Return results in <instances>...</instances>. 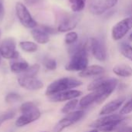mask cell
I'll return each instance as SVG.
<instances>
[{
    "mask_svg": "<svg viewBox=\"0 0 132 132\" xmlns=\"http://www.w3.org/2000/svg\"><path fill=\"white\" fill-rule=\"evenodd\" d=\"M88 48L89 42L86 39L70 45L69 53L71 57L70 61L65 67L67 71H79L81 72L88 67Z\"/></svg>",
    "mask_w": 132,
    "mask_h": 132,
    "instance_id": "obj_1",
    "label": "cell"
},
{
    "mask_svg": "<svg viewBox=\"0 0 132 132\" xmlns=\"http://www.w3.org/2000/svg\"><path fill=\"white\" fill-rule=\"evenodd\" d=\"M118 84V80L114 78H109L108 83L101 88L91 91L79 101L80 108H87L94 104H101L115 90Z\"/></svg>",
    "mask_w": 132,
    "mask_h": 132,
    "instance_id": "obj_2",
    "label": "cell"
},
{
    "mask_svg": "<svg viewBox=\"0 0 132 132\" xmlns=\"http://www.w3.org/2000/svg\"><path fill=\"white\" fill-rule=\"evenodd\" d=\"M125 120H127L125 116L112 114L104 115L95 120L89 125V127L93 129H97L99 131L112 132L118 129Z\"/></svg>",
    "mask_w": 132,
    "mask_h": 132,
    "instance_id": "obj_3",
    "label": "cell"
},
{
    "mask_svg": "<svg viewBox=\"0 0 132 132\" xmlns=\"http://www.w3.org/2000/svg\"><path fill=\"white\" fill-rule=\"evenodd\" d=\"M82 84L83 83L77 79L72 77H62L54 80L47 87L46 95L50 97L56 94L80 87Z\"/></svg>",
    "mask_w": 132,
    "mask_h": 132,
    "instance_id": "obj_4",
    "label": "cell"
},
{
    "mask_svg": "<svg viewBox=\"0 0 132 132\" xmlns=\"http://www.w3.org/2000/svg\"><path fill=\"white\" fill-rule=\"evenodd\" d=\"M20 111L22 115L15 121V125L19 128L37 121L41 116L40 111L33 102L23 103L20 107Z\"/></svg>",
    "mask_w": 132,
    "mask_h": 132,
    "instance_id": "obj_5",
    "label": "cell"
},
{
    "mask_svg": "<svg viewBox=\"0 0 132 132\" xmlns=\"http://www.w3.org/2000/svg\"><path fill=\"white\" fill-rule=\"evenodd\" d=\"M15 13L20 23L26 28L34 29L37 26V22L32 18L29 11L23 3L20 2H16Z\"/></svg>",
    "mask_w": 132,
    "mask_h": 132,
    "instance_id": "obj_6",
    "label": "cell"
},
{
    "mask_svg": "<svg viewBox=\"0 0 132 132\" xmlns=\"http://www.w3.org/2000/svg\"><path fill=\"white\" fill-rule=\"evenodd\" d=\"M80 19V16L78 15L64 12L63 14L61 15L59 19L57 31L61 32H65L73 30L78 25Z\"/></svg>",
    "mask_w": 132,
    "mask_h": 132,
    "instance_id": "obj_7",
    "label": "cell"
},
{
    "mask_svg": "<svg viewBox=\"0 0 132 132\" xmlns=\"http://www.w3.org/2000/svg\"><path fill=\"white\" fill-rule=\"evenodd\" d=\"M84 111L81 110L73 111L70 114H67L66 117H64L56 123V125L53 128V132H61L67 128L78 122L84 117Z\"/></svg>",
    "mask_w": 132,
    "mask_h": 132,
    "instance_id": "obj_8",
    "label": "cell"
},
{
    "mask_svg": "<svg viewBox=\"0 0 132 132\" xmlns=\"http://www.w3.org/2000/svg\"><path fill=\"white\" fill-rule=\"evenodd\" d=\"M0 55L2 57L9 60L17 59L19 56L16 51L15 40L12 37L5 38L0 44Z\"/></svg>",
    "mask_w": 132,
    "mask_h": 132,
    "instance_id": "obj_9",
    "label": "cell"
},
{
    "mask_svg": "<svg viewBox=\"0 0 132 132\" xmlns=\"http://www.w3.org/2000/svg\"><path fill=\"white\" fill-rule=\"evenodd\" d=\"M132 29V15L127 17L118 23L112 28L111 36L114 40H120L124 38L126 34Z\"/></svg>",
    "mask_w": 132,
    "mask_h": 132,
    "instance_id": "obj_10",
    "label": "cell"
},
{
    "mask_svg": "<svg viewBox=\"0 0 132 132\" xmlns=\"http://www.w3.org/2000/svg\"><path fill=\"white\" fill-rule=\"evenodd\" d=\"M118 0H90L89 10L94 15H100L115 6Z\"/></svg>",
    "mask_w": 132,
    "mask_h": 132,
    "instance_id": "obj_11",
    "label": "cell"
},
{
    "mask_svg": "<svg viewBox=\"0 0 132 132\" xmlns=\"http://www.w3.org/2000/svg\"><path fill=\"white\" fill-rule=\"evenodd\" d=\"M89 48L92 55L96 60L104 62L107 60V49L104 43L99 38H91L89 43Z\"/></svg>",
    "mask_w": 132,
    "mask_h": 132,
    "instance_id": "obj_12",
    "label": "cell"
},
{
    "mask_svg": "<svg viewBox=\"0 0 132 132\" xmlns=\"http://www.w3.org/2000/svg\"><path fill=\"white\" fill-rule=\"evenodd\" d=\"M19 84L29 90H36L43 87V84L41 80L36 77H30L21 75L18 77Z\"/></svg>",
    "mask_w": 132,
    "mask_h": 132,
    "instance_id": "obj_13",
    "label": "cell"
},
{
    "mask_svg": "<svg viewBox=\"0 0 132 132\" xmlns=\"http://www.w3.org/2000/svg\"><path fill=\"white\" fill-rule=\"evenodd\" d=\"M82 95V92L78 90H69L55 95L49 97V100L52 102H63L77 99Z\"/></svg>",
    "mask_w": 132,
    "mask_h": 132,
    "instance_id": "obj_14",
    "label": "cell"
},
{
    "mask_svg": "<svg viewBox=\"0 0 132 132\" xmlns=\"http://www.w3.org/2000/svg\"><path fill=\"white\" fill-rule=\"evenodd\" d=\"M125 101V98L123 97V98H118V99H115L114 101H111L107 103L104 106H103V108L100 111L99 115L104 116V115H109V114H114L118 110H119L120 108H121Z\"/></svg>",
    "mask_w": 132,
    "mask_h": 132,
    "instance_id": "obj_15",
    "label": "cell"
},
{
    "mask_svg": "<svg viewBox=\"0 0 132 132\" xmlns=\"http://www.w3.org/2000/svg\"><path fill=\"white\" fill-rule=\"evenodd\" d=\"M105 72L104 67L100 66V65H91L88 66L86 69L82 70L79 73V76L80 77L87 78L90 77H95L103 74Z\"/></svg>",
    "mask_w": 132,
    "mask_h": 132,
    "instance_id": "obj_16",
    "label": "cell"
},
{
    "mask_svg": "<svg viewBox=\"0 0 132 132\" xmlns=\"http://www.w3.org/2000/svg\"><path fill=\"white\" fill-rule=\"evenodd\" d=\"M31 35L34 40L39 44H46L50 41V35L40 27L32 29Z\"/></svg>",
    "mask_w": 132,
    "mask_h": 132,
    "instance_id": "obj_17",
    "label": "cell"
},
{
    "mask_svg": "<svg viewBox=\"0 0 132 132\" xmlns=\"http://www.w3.org/2000/svg\"><path fill=\"white\" fill-rule=\"evenodd\" d=\"M113 72L115 75L121 77H132V67L125 63L117 64L114 66L113 67Z\"/></svg>",
    "mask_w": 132,
    "mask_h": 132,
    "instance_id": "obj_18",
    "label": "cell"
},
{
    "mask_svg": "<svg viewBox=\"0 0 132 132\" xmlns=\"http://www.w3.org/2000/svg\"><path fill=\"white\" fill-rule=\"evenodd\" d=\"M29 67V63L26 61H17L11 63L10 70L12 72L15 73H22L26 71Z\"/></svg>",
    "mask_w": 132,
    "mask_h": 132,
    "instance_id": "obj_19",
    "label": "cell"
},
{
    "mask_svg": "<svg viewBox=\"0 0 132 132\" xmlns=\"http://www.w3.org/2000/svg\"><path fill=\"white\" fill-rule=\"evenodd\" d=\"M19 47L25 52L34 53L38 50V46L36 43L31 41H22L19 43Z\"/></svg>",
    "mask_w": 132,
    "mask_h": 132,
    "instance_id": "obj_20",
    "label": "cell"
},
{
    "mask_svg": "<svg viewBox=\"0 0 132 132\" xmlns=\"http://www.w3.org/2000/svg\"><path fill=\"white\" fill-rule=\"evenodd\" d=\"M121 53L128 60L132 61V46L128 43H122L120 45Z\"/></svg>",
    "mask_w": 132,
    "mask_h": 132,
    "instance_id": "obj_21",
    "label": "cell"
},
{
    "mask_svg": "<svg viewBox=\"0 0 132 132\" xmlns=\"http://www.w3.org/2000/svg\"><path fill=\"white\" fill-rule=\"evenodd\" d=\"M71 5V9L74 12H81L86 5L87 0H69Z\"/></svg>",
    "mask_w": 132,
    "mask_h": 132,
    "instance_id": "obj_22",
    "label": "cell"
},
{
    "mask_svg": "<svg viewBox=\"0 0 132 132\" xmlns=\"http://www.w3.org/2000/svg\"><path fill=\"white\" fill-rule=\"evenodd\" d=\"M79 104V101L77 99H73L71 101H69L61 109V112L63 114H67L74 111V109L77 108V104Z\"/></svg>",
    "mask_w": 132,
    "mask_h": 132,
    "instance_id": "obj_23",
    "label": "cell"
},
{
    "mask_svg": "<svg viewBox=\"0 0 132 132\" xmlns=\"http://www.w3.org/2000/svg\"><path fill=\"white\" fill-rule=\"evenodd\" d=\"M39 69H40V66L39 64H33V65L29 67V68L26 71H24L23 73H22L20 74L23 75V76H26V77H36V76L37 75Z\"/></svg>",
    "mask_w": 132,
    "mask_h": 132,
    "instance_id": "obj_24",
    "label": "cell"
},
{
    "mask_svg": "<svg viewBox=\"0 0 132 132\" xmlns=\"http://www.w3.org/2000/svg\"><path fill=\"white\" fill-rule=\"evenodd\" d=\"M78 40V35L76 32H69L65 36V43L67 45H72L77 42Z\"/></svg>",
    "mask_w": 132,
    "mask_h": 132,
    "instance_id": "obj_25",
    "label": "cell"
},
{
    "mask_svg": "<svg viewBox=\"0 0 132 132\" xmlns=\"http://www.w3.org/2000/svg\"><path fill=\"white\" fill-rule=\"evenodd\" d=\"M44 67L49 70H55L57 67L56 61L53 58H45L43 61Z\"/></svg>",
    "mask_w": 132,
    "mask_h": 132,
    "instance_id": "obj_26",
    "label": "cell"
},
{
    "mask_svg": "<svg viewBox=\"0 0 132 132\" xmlns=\"http://www.w3.org/2000/svg\"><path fill=\"white\" fill-rule=\"evenodd\" d=\"M5 101L7 103H13V102H17V101H20L22 100V97L20 94L12 92V93H9L5 98Z\"/></svg>",
    "mask_w": 132,
    "mask_h": 132,
    "instance_id": "obj_27",
    "label": "cell"
},
{
    "mask_svg": "<svg viewBox=\"0 0 132 132\" xmlns=\"http://www.w3.org/2000/svg\"><path fill=\"white\" fill-rule=\"evenodd\" d=\"M132 112V98L130 99L128 101H127L125 105L121 108V109L120 110V112H119V114L121 115H127L130 113Z\"/></svg>",
    "mask_w": 132,
    "mask_h": 132,
    "instance_id": "obj_28",
    "label": "cell"
},
{
    "mask_svg": "<svg viewBox=\"0 0 132 132\" xmlns=\"http://www.w3.org/2000/svg\"><path fill=\"white\" fill-rule=\"evenodd\" d=\"M15 115V112L14 111H7V112L2 114L0 116V126H1L2 124H3L5 121H9V120L13 118Z\"/></svg>",
    "mask_w": 132,
    "mask_h": 132,
    "instance_id": "obj_29",
    "label": "cell"
},
{
    "mask_svg": "<svg viewBox=\"0 0 132 132\" xmlns=\"http://www.w3.org/2000/svg\"><path fill=\"white\" fill-rule=\"evenodd\" d=\"M39 27L42 28V29H43L46 32H47L49 35H50V34H54V33L56 32V31L53 28H52V27H50V26H48L42 25V26H40Z\"/></svg>",
    "mask_w": 132,
    "mask_h": 132,
    "instance_id": "obj_30",
    "label": "cell"
},
{
    "mask_svg": "<svg viewBox=\"0 0 132 132\" xmlns=\"http://www.w3.org/2000/svg\"><path fill=\"white\" fill-rule=\"evenodd\" d=\"M118 132H132V127H129V126L121 127L118 129Z\"/></svg>",
    "mask_w": 132,
    "mask_h": 132,
    "instance_id": "obj_31",
    "label": "cell"
},
{
    "mask_svg": "<svg viewBox=\"0 0 132 132\" xmlns=\"http://www.w3.org/2000/svg\"><path fill=\"white\" fill-rule=\"evenodd\" d=\"M26 4L29 5H33L36 3H38L40 0H24Z\"/></svg>",
    "mask_w": 132,
    "mask_h": 132,
    "instance_id": "obj_32",
    "label": "cell"
},
{
    "mask_svg": "<svg viewBox=\"0 0 132 132\" xmlns=\"http://www.w3.org/2000/svg\"><path fill=\"white\" fill-rule=\"evenodd\" d=\"M3 13H4V9H3V5L2 3H0V18L2 17L3 15Z\"/></svg>",
    "mask_w": 132,
    "mask_h": 132,
    "instance_id": "obj_33",
    "label": "cell"
},
{
    "mask_svg": "<svg viewBox=\"0 0 132 132\" xmlns=\"http://www.w3.org/2000/svg\"><path fill=\"white\" fill-rule=\"evenodd\" d=\"M87 132H99V131H98L97 129H92L91 131H87Z\"/></svg>",
    "mask_w": 132,
    "mask_h": 132,
    "instance_id": "obj_34",
    "label": "cell"
},
{
    "mask_svg": "<svg viewBox=\"0 0 132 132\" xmlns=\"http://www.w3.org/2000/svg\"><path fill=\"white\" fill-rule=\"evenodd\" d=\"M129 39H130V40H131V41L132 42V33H131V34H130V36H129Z\"/></svg>",
    "mask_w": 132,
    "mask_h": 132,
    "instance_id": "obj_35",
    "label": "cell"
},
{
    "mask_svg": "<svg viewBox=\"0 0 132 132\" xmlns=\"http://www.w3.org/2000/svg\"><path fill=\"white\" fill-rule=\"evenodd\" d=\"M130 12H131V15H132V5H131V9H130Z\"/></svg>",
    "mask_w": 132,
    "mask_h": 132,
    "instance_id": "obj_36",
    "label": "cell"
},
{
    "mask_svg": "<svg viewBox=\"0 0 132 132\" xmlns=\"http://www.w3.org/2000/svg\"><path fill=\"white\" fill-rule=\"evenodd\" d=\"M1 61H2V56H1V55H0V64H1Z\"/></svg>",
    "mask_w": 132,
    "mask_h": 132,
    "instance_id": "obj_37",
    "label": "cell"
},
{
    "mask_svg": "<svg viewBox=\"0 0 132 132\" xmlns=\"http://www.w3.org/2000/svg\"><path fill=\"white\" fill-rule=\"evenodd\" d=\"M0 37H1V30H0Z\"/></svg>",
    "mask_w": 132,
    "mask_h": 132,
    "instance_id": "obj_38",
    "label": "cell"
},
{
    "mask_svg": "<svg viewBox=\"0 0 132 132\" xmlns=\"http://www.w3.org/2000/svg\"><path fill=\"white\" fill-rule=\"evenodd\" d=\"M43 132H46V131H43Z\"/></svg>",
    "mask_w": 132,
    "mask_h": 132,
    "instance_id": "obj_39",
    "label": "cell"
}]
</instances>
